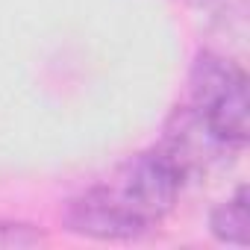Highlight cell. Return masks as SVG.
<instances>
[{
	"instance_id": "277c9868",
	"label": "cell",
	"mask_w": 250,
	"mask_h": 250,
	"mask_svg": "<svg viewBox=\"0 0 250 250\" xmlns=\"http://www.w3.org/2000/svg\"><path fill=\"white\" fill-rule=\"evenodd\" d=\"M247 188L238 186L235 194L224 203H218L209 215V229L218 241L247 247Z\"/></svg>"
},
{
	"instance_id": "5b68a950",
	"label": "cell",
	"mask_w": 250,
	"mask_h": 250,
	"mask_svg": "<svg viewBox=\"0 0 250 250\" xmlns=\"http://www.w3.org/2000/svg\"><path fill=\"white\" fill-rule=\"evenodd\" d=\"M47 244V235L33 224H15V221H0V247L3 250H27Z\"/></svg>"
},
{
	"instance_id": "3957f363",
	"label": "cell",
	"mask_w": 250,
	"mask_h": 250,
	"mask_svg": "<svg viewBox=\"0 0 250 250\" xmlns=\"http://www.w3.org/2000/svg\"><path fill=\"white\" fill-rule=\"evenodd\" d=\"M156 150L174 165V171L186 180L209 174L221 165H229L241 147L227 142L212 124L188 103H180L162 127V139Z\"/></svg>"
},
{
	"instance_id": "6da1fadb",
	"label": "cell",
	"mask_w": 250,
	"mask_h": 250,
	"mask_svg": "<svg viewBox=\"0 0 250 250\" xmlns=\"http://www.w3.org/2000/svg\"><path fill=\"white\" fill-rule=\"evenodd\" d=\"M180 188L183 177L156 147L130 156L103 183L91 186V191L106 200L121 218H127L139 229V235H147L171 215Z\"/></svg>"
},
{
	"instance_id": "7a4b0ae2",
	"label": "cell",
	"mask_w": 250,
	"mask_h": 250,
	"mask_svg": "<svg viewBox=\"0 0 250 250\" xmlns=\"http://www.w3.org/2000/svg\"><path fill=\"white\" fill-rule=\"evenodd\" d=\"M188 106L235 147L247 145V74L238 62L203 50L188 71Z\"/></svg>"
}]
</instances>
